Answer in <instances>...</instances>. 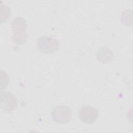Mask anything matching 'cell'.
Wrapping results in <instances>:
<instances>
[{
  "instance_id": "cell-1",
  "label": "cell",
  "mask_w": 133,
  "mask_h": 133,
  "mask_svg": "<svg viewBox=\"0 0 133 133\" xmlns=\"http://www.w3.org/2000/svg\"><path fill=\"white\" fill-rule=\"evenodd\" d=\"M59 41L50 36H43L37 41V46L43 54H51L56 52L59 48Z\"/></svg>"
},
{
  "instance_id": "cell-2",
  "label": "cell",
  "mask_w": 133,
  "mask_h": 133,
  "mask_svg": "<svg viewBox=\"0 0 133 133\" xmlns=\"http://www.w3.org/2000/svg\"><path fill=\"white\" fill-rule=\"evenodd\" d=\"M54 121L59 124H65L72 118V112L70 108L65 105H59L55 107L51 113Z\"/></svg>"
},
{
  "instance_id": "cell-3",
  "label": "cell",
  "mask_w": 133,
  "mask_h": 133,
  "mask_svg": "<svg viewBox=\"0 0 133 133\" xmlns=\"http://www.w3.org/2000/svg\"><path fill=\"white\" fill-rule=\"evenodd\" d=\"M0 107L5 111L12 112L18 107L17 99L11 92L1 91L0 94Z\"/></svg>"
},
{
  "instance_id": "cell-4",
  "label": "cell",
  "mask_w": 133,
  "mask_h": 133,
  "mask_svg": "<svg viewBox=\"0 0 133 133\" xmlns=\"http://www.w3.org/2000/svg\"><path fill=\"white\" fill-rule=\"evenodd\" d=\"M98 111L93 107L89 105H84L82 107L79 112L80 119L88 124L94 123L98 117Z\"/></svg>"
},
{
  "instance_id": "cell-5",
  "label": "cell",
  "mask_w": 133,
  "mask_h": 133,
  "mask_svg": "<svg viewBox=\"0 0 133 133\" xmlns=\"http://www.w3.org/2000/svg\"><path fill=\"white\" fill-rule=\"evenodd\" d=\"M113 57V51L108 47L100 48L97 52V59L102 63H107L111 62Z\"/></svg>"
},
{
  "instance_id": "cell-6",
  "label": "cell",
  "mask_w": 133,
  "mask_h": 133,
  "mask_svg": "<svg viewBox=\"0 0 133 133\" xmlns=\"http://www.w3.org/2000/svg\"><path fill=\"white\" fill-rule=\"evenodd\" d=\"M11 28L14 32L26 31L27 23L26 20L22 17L15 18L11 23Z\"/></svg>"
},
{
  "instance_id": "cell-7",
  "label": "cell",
  "mask_w": 133,
  "mask_h": 133,
  "mask_svg": "<svg viewBox=\"0 0 133 133\" xmlns=\"http://www.w3.org/2000/svg\"><path fill=\"white\" fill-rule=\"evenodd\" d=\"M12 39V41L17 45L23 44L28 39V34L26 31L14 32Z\"/></svg>"
},
{
  "instance_id": "cell-8",
  "label": "cell",
  "mask_w": 133,
  "mask_h": 133,
  "mask_svg": "<svg viewBox=\"0 0 133 133\" xmlns=\"http://www.w3.org/2000/svg\"><path fill=\"white\" fill-rule=\"evenodd\" d=\"M1 17L0 21L1 23L6 21L10 17L11 10L10 8L7 5H4L2 2H1Z\"/></svg>"
},
{
  "instance_id": "cell-9",
  "label": "cell",
  "mask_w": 133,
  "mask_h": 133,
  "mask_svg": "<svg viewBox=\"0 0 133 133\" xmlns=\"http://www.w3.org/2000/svg\"><path fill=\"white\" fill-rule=\"evenodd\" d=\"M121 20L122 22L125 25L129 26L132 24V11L130 10L127 9L123 12Z\"/></svg>"
},
{
  "instance_id": "cell-10",
  "label": "cell",
  "mask_w": 133,
  "mask_h": 133,
  "mask_svg": "<svg viewBox=\"0 0 133 133\" xmlns=\"http://www.w3.org/2000/svg\"><path fill=\"white\" fill-rule=\"evenodd\" d=\"M9 83V78L7 74L2 70L1 72V90L6 88Z\"/></svg>"
}]
</instances>
